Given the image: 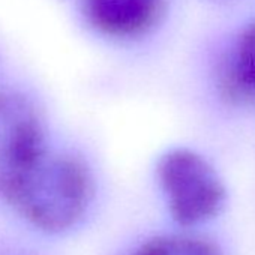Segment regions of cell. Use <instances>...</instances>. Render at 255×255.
I'll list each match as a JSON object with an SVG mask.
<instances>
[{"label":"cell","mask_w":255,"mask_h":255,"mask_svg":"<svg viewBox=\"0 0 255 255\" xmlns=\"http://www.w3.org/2000/svg\"><path fill=\"white\" fill-rule=\"evenodd\" d=\"M93 182L86 164L47 144L0 188V197L30 225L45 233H65L86 215Z\"/></svg>","instance_id":"6da1fadb"},{"label":"cell","mask_w":255,"mask_h":255,"mask_svg":"<svg viewBox=\"0 0 255 255\" xmlns=\"http://www.w3.org/2000/svg\"><path fill=\"white\" fill-rule=\"evenodd\" d=\"M156 173L168 210L180 225L203 224L222 210L227 198L224 182L198 152L171 149L161 156Z\"/></svg>","instance_id":"7a4b0ae2"},{"label":"cell","mask_w":255,"mask_h":255,"mask_svg":"<svg viewBox=\"0 0 255 255\" xmlns=\"http://www.w3.org/2000/svg\"><path fill=\"white\" fill-rule=\"evenodd\" d=\"M45 146L38 108L23 93L0 90V188Z\"/></svg>","instance_id":"3957f363"},{"label":"cell","mask_w":255,"mask_h":255,"mask_svg":"<svg viewBox=\"0 0 255 255\" xmlns=\"http://www.w3.org/2000/svg\"><path fill=\"white\" fill-rule=\"evenodd\" d=\"M87 21L113 38H135L152 30L165 0H81Z\"/></svg>","instance_id":"277c9868"},{"label":"cell","mask_w":255,"mask_h":255,"mask_svg":"<svg viewBox=\"0 0 255 255\" xmlns=\"http://www.w3.org/2000/svg\"><path fill=\"white\" fill-rule=\"evenodd\" d=\"M218 87L230 104L255 110V21L240 32L222 59Z\"/></svg>","instance_id":"5b68a950"},{"label":"cell","mask_w":255,"mask_h":255,"mask_svg":"<svg viewBox=\"0 0 255 255\" xmlns=\"http://www.w3.org/2000/svg\"><path fill=\"white\" fill-rule=\"evenodd\" d=\"M134 255H222L209 239L188 234L161 236L146 242Z\"/></svg>","instance_id":"8992f818"}]
</instances>
